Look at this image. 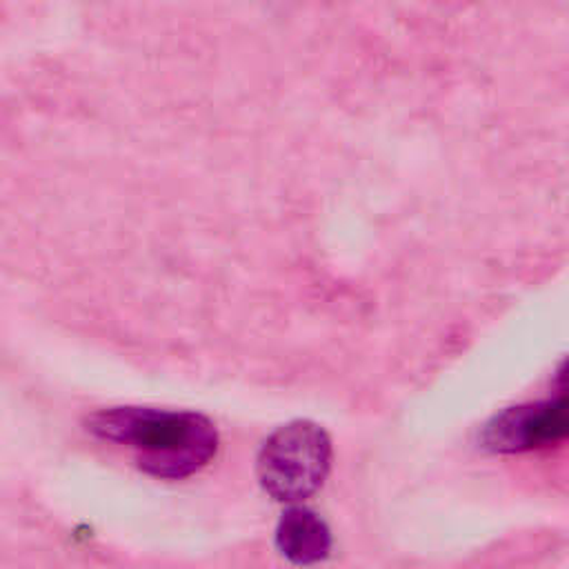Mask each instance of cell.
Returning a JSON list of instances; mask_svg holds the SVG:
<instances>
[{
  "instance_id": "cell-3",
  "label": "cell",
  "mask_w": 569,
  "mask_h": 569,
  "mask_svg": "<svg viewBox=\"0 0 569 569\" xmlns=\"http://www.w3.org/2000/svg\"><path fill=\"white\" fill-rule=\"evenodd\" d=\"M569 429L567 398L509 407L482 429V445L498 453L533 451L565 440Z\"/></svg>"
},
{
  "instance_id": "cell-1",
  "label": "cell",
  "mask_w": 569,
  "mask_h": 569,
  "mask_svg": "<svg viewBox=\"0 0 569 569\" xmlns=\"http://www.w3.org/2000/svg\"><path fill=\"white\" fill-rule=\"evenodd\" d=\"M87 429L100 440L127 447L136 465L160 480L189 478L218 453L216 425L196 411L109 407L96 411Z\"/></svg>"
},
{
  "instance_id": "cell-2",
  "label": "cell",
  "mask_w": 569,
  "mask_h": 569,
  "mask_svg": "<svg viewBox=\"0 0 569 569\" xmlns=\"http://www.w3.org/2000/svg\"><path fill=\"white\" fill-rule=\"evenodd\" d=\"M331 469V440L311 420L278 427L262 445L256 462L262 489L278 502H300L313 496Z\"/></svg>"
},
{
  "instance_id": "cell-4",
  "label": "cell",
  "mask_w": 569,
  "mask_h": 569,
  "mask_svg": "<svg viewBox=\"0 0 569 569\" xmlns=\"http://www.w3.org/2000/svg\"><path fill=\"white\" fill-rule=\"evenodd\" d=\"M327 522L307 507H289L276 527V547L293 565H316L331 551Z\"/></svg>"
}]
</instances>
